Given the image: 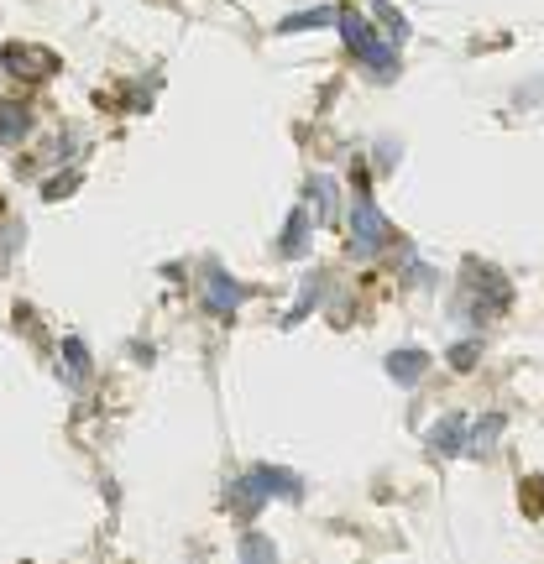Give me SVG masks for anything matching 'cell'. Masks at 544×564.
<instances>
[{
	"label": "cell",
	"instance_id": "6da1fadb",
	"mask_svg": "<svg viewBox=\"0 0 544 564\" xmlns=\"http://www.w3.org/2000/svg\"><path fill=\"white\" fill-rule=\"evenodd\" d=\"M340 21V32H346V42H351V53L361 58V63H367L372 68V74L377 79H393V68H398V58H393V47L388 42H377L372 37V27H367V21H361L356 11H346V16H335Z\"/></svg>",
	"mask_w": 544,
	"mask_h": 564
},
{
	"label": "cell",
	"instance_id": "7a4b0ae2",
	"mask_svg": "<svg viewBox=\"0 0 544 564\" xmlns=\"http://www.w3.org/2000/svg\"><path fill=\"white\" fill-rule=\"evenodd\" d=\"M0 63H6V74L27 79V84H42V79L58 74V53L32 47V42H6V47H0Z\"/></svg>",
	"mask_w": 544,
	"mask_h": 564
},
{
	"label": "cell",
	"instance_id": "3957f363",
	"mask_svg": "<svg viewBox=\"0 0 544 564\" xmlns=\"http://www.w3.org/2000/svg\"><path fill=\"white\" fill-rule=\"evenodd\" d=\"M351 230H356V251L367 256L388 241V220H382V209L372 204V188L367 178H356V209H351Z\"/></svg>",
	"mask_w": 544,
	"mask_h": 564
},
{
	"label": "cell",
	"instance_id": "277c9868",
	"mask_svg": "<svg viewBox=\"0 0 544 564\" xmlns=\"http://www.w3.org/2000/svg\"><path fill=\"white\" fill-rule=\"evenodd\" d=\"M204 303H210V314H231L241 303V282H231L225 272H204Z\"/></svg>",
	"mask_w": 544,
	"mask_h": 564
},
{
	"label": "cell",
	"instance_id": "5b68a950",
	"mask_svg": "<svg viewBox=\"0 0 544 564\" xmlns=\"http://www.w3.org/2000/svg\"><path fill=\"white\" fill-rule=\"evenodd\" d=\"M21 136H27V110H21L16 100H0V141L16 147Z\"/></svg>",
	"mask_w": 544,
	"mask_h": 564
},
{
	"label": "cell",
	"instance_id": "8992f818",
	"mask_svg": "<svg viewBox=\"0 0 544 564\" xmlns=\"http://www.w3.org/2000/svg\"><path fill=\"white\" fill-rule=\"evenodd\" d=\"M424 366H429V356H419V350H398V356L388 361V371L398 376V382H419Z\"/></svg>",
	"mask_w": 544,
	"mask_h": 564
},
{
	"label": "cell",
	"instance_id": "52a82bcc",
	"mask_svg": "<svg viewBox=\"0 0 544 564\" xmlns=\"http://www.w3.org/2000/svg\"><path fill=\"white\" fill-rule=\"evenodd\" d=\"M456 444H461V418H445V423H435V429H429V450L450 455Z\"/></svg>",
	"mask_w": 544,
	"mask_h": 564
},
{
	"label": "cell",
	"instance_id": "ba28073f",
	"mask_svg": "<svg viewBox=\"0 0 544 564\" xmlns=\"http://www.w3.org/2000/svg\"><path fill=\"white\" fill-rule=\"evenodd\" d=\"M252 476H257V486L267 491V497H272V491H283V497H299V481H293L288 470H252Z\"/></svg>",
	"mask_w": 544,
	"mask_h": 564
},
{
	"label": "cell",
	"instance_id": "9c48e42d",
	"mask_svg": "<svg viewBox=\"0 0 544 564\" xmlns=\"http://www.w3.org/2000/svg\"><path fill=\"white\" fill-rule=\"evenodd\" d=\"M340 11L335 6H320V11H299V16H288L283 21V32H304V27H325V21H335Z\"/></svg>",
	"mask_w": 544,
	"mask_h": 564
},
{
	"label": "cell",
	"instance_id": "30bf717a",
	"mask_svg": "<svg viewBox=\"0 0 544 564\" xmlns=\"http://www.w3.org/2000/svg\"><path fill=\"white\" fill-rule=\"evenodd\" d=\"M63 356H68V376H74V382H79V376L89 371V356H84V345H79V340H68V345H63Z\"/></svg>",
	"mask_w": 544,
	"mask_h": 564
},
{
	"label": "cell",
	"instance_id": "8fae6325",
	"mask_svg": "<svg viewBox=\"0 0 544 564\" xmlns=\"http://www.w3.org/2000/svg\"><path fill=\"white\" fill-rule=\"evenodd\" d=\"M283 251H288V256H299V251H304V215H293V220H288V235H283Z\"/></svg>",
	"mask_w": 544,
	"mask_h": 564
},
{
	"label": "cell",
	"instance_id": "7c38bea8",
	"mask_svg": "<svg viewBox=\"0 0 544 564\" xmlns=\"http://www.w3.org/2000/svg\"><path fill=\"white\" fill-rule=\"evenodd\" d=\"M497 429H503V418H487L482 429H476V444H482V450H492V434H497Z\"/></svg>",
	"mask_w": 544,
	"mask_h": 564
},
{
	"label": "cell",
	"instance_id": "4fadbf2b",
	"mask_svg": "<svg viewBox=\"0 0 544 564\" xmlns=\"http://www.w3.org/2000/svg\"><path fill=\"white\" fill-rule=\"evenodd\" d=\"M241 554H246V559H257V554H272V544H262V538H246Z\"/></svg>",
	"mask_w": 544,
	"mask_h": 564
},
{
	"label": "cell",
	"instance_id": "5bb4252c",
	"mask_svg": "<svg viewBox=\"0 0 544 564\" xmlns=\"http://www.w3.org/2000/svg\"><path fill=\"white\" fill-rule=\"evenodd\" d=\"M450 361H456V366H461V371H466V366H471V361H476V345H456V356H450Z\"/></svg>",
	"mask_w": 544,
	"mask_h": 564
}]
</instances>
